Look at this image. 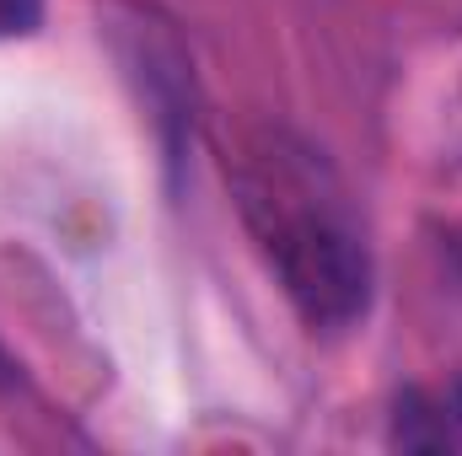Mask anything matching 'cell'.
<instances>
[{"instance_id":"6da1fadb","label":"cell","mask_w":462,"mask_h":456,"mask_svg":"<svg viewBox=\"0 0 462 456\" xmlns=\"http://www.w3.org/2000/svg\"><path fill=\"white\" fill-rule=\"evenodd\" d=\"M236 215L296 317L345 333L371 306V247L334 161L296 129H253L226 167Z\"/></svg>"},{"instance_id":"7a4b0ae2","label":"cell","mask_w":462,"mask_h":456,"mask_svg":"<svg viewBox=\"0 0 462 456\" xmlns=\"http://www.w3.org/2000/svg\"><path fill=\"white\" fill-rule=\"evenodd\" d=\"M393 451H462V381H436V387H403L393 403Z\"/></svg>"},{"instance_id":"3957f363","label":"cell","mask_w":462,"mask_h":456,"mask_svg":"<svg viewBox=\"0 0 462 456\" xmlns=\"http://www.w3.org/2000/svg\"><path fill=\"white\" fill-rule=\"evenodd\" d=\"M43 22V0H0V38H27Z\"/></svg>"},{"instance_id":"277c9868","label":"cell","mask_w":462,"mask_h":456,"mask_svg":"<svg viewBox=\"0 0 462 456\" xmlns=\"http://www.w3.org/2000/svg\"><path fill=\"white\" fill-rule=\"evenodd\" d=\"M0 370H5V360H0Z\"/></svg>"}]
</instances>
